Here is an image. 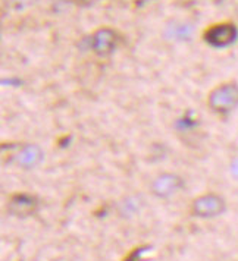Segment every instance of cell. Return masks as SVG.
<instances>
[{
	"mask_svg": "<svg viewBox=\"0 0 238 261\" xmlns=\"http://www.w3.org/2000/svg\"><path fill=\"white\" fill-rule=\"evenodd\" d=\"M225 200L218 194H204L191 204V213L202 219H212L225 212Z\"/></svg>",
	"mask_w": 238,
	"mask_h": 261,
	"instance_id": "2",
	"label": "cell"
},
{
	"mask_svg": "<svg viewBox=\"0 0 238 261\" xmlns=\"http://www.w3.org/2000/svg\"><path fill=\"white\" fill-rule=\"evenodd\" d=\"M80 3H83V5H91V3H94L96 0H78Z\"/></svg>",
	"mask_w": 238,
	"mask_h": 261,
	"instance_id": "11",
	"label": "cell"
},
{
	"mask_svg": "<svg viewBox=\"0 0 238 261\" xmlns=\"http://www.w3.org/2000/svg\"><path fill=\"white\" fill-rule=\"evenodd\" d=\"M90 44L96 55L109 56L118 44V34L110 28H100L90 37Z\"/></svg>",
	"mask_w": 238,
	"mask_h": 261,
	"instance_id": "4",
	"label": "cell"
},
{
	"mask_svg": "<svg viewBox=\"0 0 238 261\" xmlns=\"http://www.w3.org/2000/svg\"><path fill=\"white\" fill-rule=\"evenodd\" d=\"M8 210L16 217H28L38 210V200L28 194H15L8 202Z\"/></svg>",
	"mask_w": 238,
	"mask_h": 261,
	"instance_id": "6",
	"label": "cell"
},
{
	"mask_svg": "<svg viewBox=\"0 0 238 261\" xmlns=\"http://www.w3.org/2000/svg\"><path fill=\"white\" fill-rule=\"evenodd\" d=\"M191 34L190 25L184 24H172L168 27L166 36L174 38V40H184V38H188Z\"/></svg>",
	"mask_w": 238,
	"mask_h": 261,
	"instance_id": "8",
	"label": "cell"
},
{
	"mask_svg": "<svg viewBox=\"0 0 238 261\" xmlns=\"http://www.w3.org/2000/svg\"><path fill=\"white\" fill-rule=\"evenodd\" d=\"M238 37V30L234 24H216L204 33V41L215 48L231 46Z\"/></svg>",
	"mask_w": 238,
	"mask_h": 261,
	"instance_id": "3",
	"label": "cell"
},
{
	"mask_svg": "<svg viewBox=\"0 0 238 261\" xmlns=\"http://www.w3.org/2000/svg\"><path fill=\"white\" fill-rule=\"evenodd\" d=\"M43 160V151L37 144H25L15 153L16 165L24 169H33L38 166Z\"/></svg>",
	"mask_w": 238,
	"mask_h": 261,
	"instance_id": "7",
	"label": "cell"
},
{
	"mask_svg": "<svg viewBox=\"0 0 238 261\" xmlns=\"http://www.w3.org/2000/svg\"><path fill=\"white\" fill-rule=\"evenodd\" d=\"M231 172H232L234 176H237L238 178V159H235V160L232 162V165H231Z\"/></svg>",
	"mask_w": 238,
	"mask_h": 261,
	"instance_id": "10",
	"label": "cell"
},
{
	"mask_svg": "<svg viewBox=\"0 0 238 261\" xmlns=\"http://www.w3.org/2000/svg\"><path fill=\"white\" fill-rule=\"evenodd\" d=\"M184 187V180L175 173H162L153 180L152 192L157 198H168Z\"/></svg>",
	"mask_w": 238,
	"mask_h": 261,
	"instance_id": "5",
	"label": "cell"
},
{
	"mask_svg": "<svg viewBox=\"0 0 238 261\" xmlns=\"http://www.w3.org/2000/svg\"><path fill=\"white\" fill-rule=\"evenodd\" d=\"M37 0H6V6L12 11H22L36 3Z\"/></svg>",
	"mask_w": 238,
	"mask_h": 261,
	"instance_id": "9",
	"label": "cell"
},
{
	"mask_svg": "<svg viewBox=\"0 0 238 261\" xmlns=\"http://www.w3.org/2000/svg\"><path fill=\"white\" fill-rule=\"evenodd\" d=\"M209 107L218 115H228L238 107V84L225 83L213 88L207 98Z\"/></svg>",
	"mask_w": 238,
	"mask_h": 261,
	"instance_id": "1",
	"label": "cell"
}]
</instances>
